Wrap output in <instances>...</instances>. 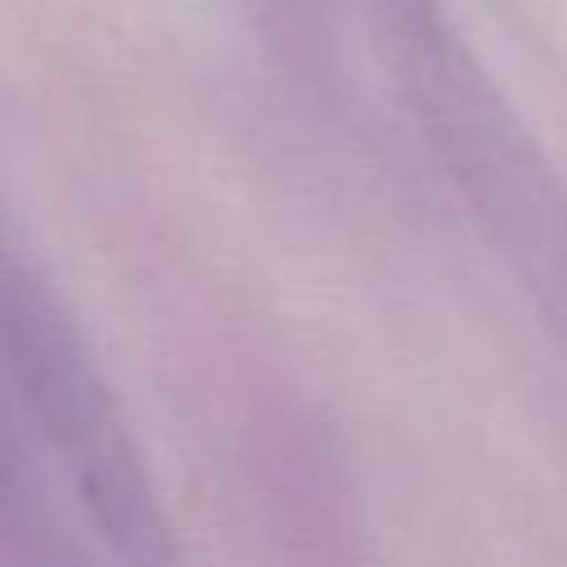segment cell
<instances>
[{
    "label": "cell",
    "instance_id": "6da1fadb",
    "mask_svg": "<svg viewBox=\"0 0 567 567\" xmlns=\"http://www.w3.org/2000/svg\"><path fill=\"white\" fill-rule=\"evenodd\" d=\"M0 372L35 421L89 532L120 567H173V532L89 346L27 257L0 235Z\"/></svg>",
    "mask_w": 567,
    "mask_h": 567
}]
</instances>
